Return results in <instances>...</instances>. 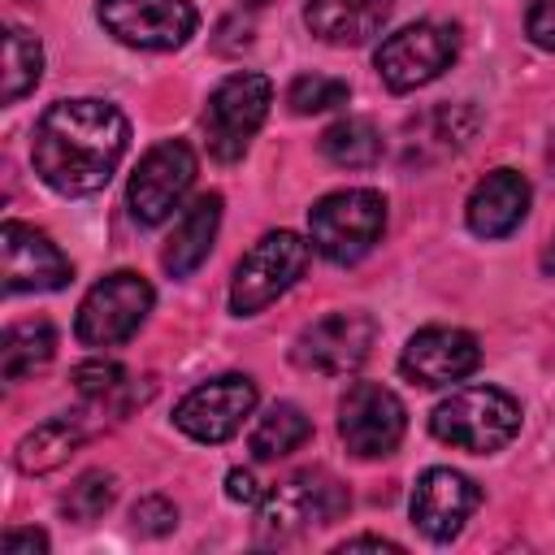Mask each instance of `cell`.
<instances>
[{
  "label": "cell",
  "mask_w": 555,
  "mask_h": 555,
  "mask_svg": "<svg viewBox=\"0 0 555 555\" xmlns=\"http://www.w3.org/2000/svg\"><path fill=\"white\" fill-rule=\"evenodd\" d=\"M52 351H56V330H52V321L30 317V321L9 325L4 338H0V373H4V382L30 377L35 369H43V364L52 360Z\"/></svg>",
  "instance_id": "22"
},
{
  "label": "cell",
  "mask_w": 555,
  "mask_h": 555,
  "mask_svg": "<svg viewBox=\"0 0 555 555\" xmlns=\"http://www.w3.org/2000/svg\"><path fill=\"white\" fill-rule=\"evenodd\" d=\"M525 35L542 52H555V0H533L525 13Z\"/></svg>",
  "instance_id": "30"
},
{
  "label": "cell",
  "mask_w": 555,
  "mask_h": 555,
  "mask_svg": "<svg viewBox=\"0 0 555 555\" xmlns=\"http://www.w3.org/2000/svg\"><path fill=\"white\" fill-rule=\"evenodd\" d=\"M395 0H308L304 26L334 48H360L373 35H382Z\"/></svg>",
  "instance_id": "19"
},
{
  "label": "cell",
  "mask_w": 555,
  "mask_h": 555,
  "mask_svg": "<svg viewBox=\"0 0 555 555\" xmlns=\"http://www.w3.org/2000/svg\"><path fill=\"white\" fill-rule=\"evenodd\" d=\"M347 95H351L347 78H330V74H299V78L286 87V104H291V113H299V117L338 108V104H347Z\"/></svg>",
  "instance_id": "27"
},
{
  "label": "cell",
  "mask_w": 555,
  "mask_h": 555,
  "mask_svg": "<svg viewBox=\"0 0 555 555\" xmlns=\"http://www.w3.org/2000/svg\"><path fill=\"white\" fill-rule=\"evenodd\" d=\"M429 434L468 455H494L520 434V403L499 386H460L429 412Z\"/></svg>",
  "instance_id": "2"
},
{
  "label": "cell",
  "mask_w": 555,
  "mask_h": 555,
  "mask_svg": "<svg viewBox=\"0 0 555 555\" xmlns=\"http://www.w3.org/2000/svg\"><path fill=\"white\" fill-rule=\"evenodd\" d=\"M256 408V382L247 373H221L186 390L173 408V425L195 442H225Z\"/></svg>",
  "instance_id": "13"
},
{
  "label": "cell",
  "mask_w": 555,
  "mask_h": 555,
  "mask_svg": "<svg viewBox=\"0 0 555 555\" xmlns=\"http://www.w3.org/2000/svg\"><path fill=\"white\" fill-rule=\"evenodd\" d=\"M82 438H87V429L78 425V416H52V421H43V425H35L22 442H17V451H13V460H17V468L22 473H52V468H61L78 447H82Z\"/></svg>",
  "instance_id": "21"
},
{
  "label": "cell",
  "mask_w": 555,
  "mask_h": 555,
  "mask_svg": "<svg viewBox=\"0 0 555 555\" xmlns=\"http://www.w3.org/2000/svg\"><path fill=\"white\" fill-rule=\"evenodd\" d=\"M408 408L395 390L377 382H356L338 399V438L360 460H382L403 442Z\"/></svg>",
  "instance_id": "12"
},
{
  "label": "cell",
  "mask_w": 555,
  "mask_h": 555,
  "mask_svg": "<svg viewBox=\"0 0 555 555\" xmlns=\"http://www.w3.org/2000/svg\"><path fill=\"white\" fill-rule=\"evenodd\" d=\"M95 17L117 43L139 52H173L199 26L191 0H95Z\"/></svg>",
  "instance_id": "10"
},
{
  "label": "cell",
  "mask_w": 555,
  "mask_h": 555,
  "mask_svg": "<svg viewBox=\"0 0 555 555\" xmlns=\"http://www.w3.org/2000/svg\"><path fill=\"white\" fill-rule=\"evenodd\" d=\"M373 343H377V321L369 312L343 308L304 325L291 347V360L317 377H347L373 356Z\"/></svg>",
  "instance_id": "9"
},
{
  "label": "cell",
  "mask_w": 555,
  "mask_h": 555,
  "mask_svg": "<svg viewBox=\"0 0 555 555\" xmlns=\"http://www.w3.org/2000/svg\"><path fill=\"white\" fill-rule=\"evenodd\" d=\"M351 507V494L347 486L325 473V468H304L295 477H286L278 490H269L260 499V512H256V542H291L299 538L304 529H317V525H334L343 520Z\"/></svg>",
  "instance_id": "3"
},
{
  "label": "cell",
  "mask_w": 555,
  "mask_h": 555,
  "mask_svg": "<svg viewBox=\"0 0 555 555\" xmlns=\"http://www.w3.org/2000/svg\"><path fill=\"white\" fill-rule=\"evenodd\" d=\"M69 382H74V390L82 399H108V395H117L126 386V373L113 360H82V364H74Z\"/></svg>",
  "instance_id": "28"
},
{
  "label": "cell",
  "mask_w": 555,
  "mask_h": 555,
  "mask_svg": "<svg viewBox=\"0 0 555 555\" xmlns=\"http://www.w3.org/2000/svg\"><path fill=\"white\" fill-rule=\"evenodd\" d=\"M130 147V121L117 104L95 95L56 100L35 121L30 165L56 195H95L117 173Z\"/></svg>",
  "instance_id": "1"
},
{
  "label": "cell",
  "mask_w": 555,
  "mask_h": 555,
  "mask_svg": "<svg viewBox=\"0 0 555 555\" xmlns=\"http://www.w3.org/2000/svg\"><path fill=\"white\" fill-rule=\"evenodd\" d=\"M460 56V30L447 22H412L382 39L373 65L390 91H416L442 78Z\"/></svg>",
  "instance_id": "8"
},
{
  "label": "cell",
  "mask_w": 555,
  "mask_h": 555,
  "mask_svg": "<svg viewBox=\"0 0 555 555\" xmlns=\"http://www.w3.org/2000/svg\"><path fill=\"white\" fill-rule=\"evenodd\" d=\"M338 551H343V555H347V551H399V542H390V538H369V533H364V538H347Z\"/></svg>",
  "instance_id": "33"
},
{
  "label": "cell",
  "mask_w": 555,
  "mask_h": 555,
  "mask_svg": "<svg viewBox=\"0 0 555 555\" xmlns=\"http://www.w3.org/2000/svg\"><path fill=\"white\" fill-rule=\"evenodd\" d=\"M117 499V477L104 473V468H87L65 494H61V516L74 520V525H91L100 520Z\"/></svg>",
  "instance_id": "26"
},
{
  "label": "cell",
  "mask_w": 555,
  "mask_h": 555,
  "mask_svg": "<svg viewBox=\"0 0 555 555\" xmlns=\"http://www.w3.org/2000/svg\"><path fill=\"white\" fill-rule=\"evenodd\" d=\"M217 225H221V195L208 191L199 195L173 225V234L165 238V251H160V264L169 278H191L208 251H212V238H217Z\"/></svg>",
  "instance_id": "20"
},
{
  "label": "cell",
  "mask_w": 555,
  "mask_h": 555,
  "mask_svg": "<svg viewBox=\"0 0 555 555\" xmlns=\"http://www.w3.org/2000/svg\"><path fill=\"white\" fill-rule=\"evenodd\" d=\"M308 438H312V421L304 416V408H295V403H273V408H264V412L256 416L247 447H251L256 460H282V455L299 451Z\"/></svg>",
  "instance_id": "24"
},
{
  "label": "cell",
  "mask_w": 555,
  "mask_h": 555,
  "mask_svg": "<svg viewBox=\"0 0 555 555\" xmlns=\"http://www.w3.org/2000/svg\"><path fill=\"white\" fill-rule=\"evenodd\" d=\"M195 173H199V160H195L191 143L165 139V143L147 147L143 160H139L134 173H130V186H126L130 217H134L139 225H160L165 217H173V208H178L182 195L191 191Z\"/></svg>",
  "instance_id": "11"
},
{
  "label": "cell",
  "mask_w": 555,
  "mask_h": 555,
  "mask_svg": "<svg viewBox=\"0 0 555 555\" xmlns=\"http://www.w3.org/2000/svg\"><path fill=\"white\" fill-rule=\"evenodd\" d=\"M0 256H4V291L26 295V291H61L74 278L69 256L35 225L26 221H4L0 230Z\"/></svg>",
  "instance_id": "15"
},
{
  "label": "cell",
  "mask_w": 555,
  "mask_h": 555,
  "mask_svg": "<svg viewBox=\"0 0 555 555\" xmlns=\"http://www.w3.org/2000/svg\"><path fill=\"white\" fill-rule=\"evenodd\" d=\"M382 152H386L382 130L369 117H338L321 134V156L338 169H373L382 160Z\"/></svg>",
  "instance_id": "23"
},
{
  "label": "cell",
  "mask_w": 555,
  "mask_h": 555,
  "mask_svg": "<svg viewBox=\"0 0 555 555\" xmlns=\"http://www.w3.org/2000/svg\"><path fill=\"white\" fill-rule=\"evenodd\" d=\"M529 182L516 169H490L464 204V221L477 238H507L525 217H529Z\"/></svg>",
  "instance_id": "17"
},
{
  "label": "cell",
  "mask_w": 555,
  "mask_h": 555,
  "mask_svg": "<svg viewBox=\"0 0 555 555\" xmlns=\"http://www.w3.org/2000/svg\"><path fill=\"white\" fill-rule=\"evenodd\" d=\"M243 4H247V9H260V4H269V0H243Z\"/></svg>",
  "instance_id": "35"
},
{
  "label": "cell",
  "mask_w": 555,
  "mask_h": 555,
  "mask_svg": "<svg viewBox=\"0 0 555 555\" xmlns=\"http://www.w3.org/2000/svg\"><path fill=\"white\" fill-rule=\"evenodd\" d=\"M4 87H0V100L4 104H17L22 95H30L43 78V48L30 30L22 26H9L4 30Z\"/></svg>",
  "instance_id": "25"
},
{
  "label": "cell",
  "mask_w": 555,
  "mask_h": 555,
  "mask_svg": "<svg viewBox=\"0 0 555 555\" xmlns=\"http://www.w3.org/2000/svg\"><path fill=\"white\" fill-rule=\"evenodd\" d=\"M386 234V195L373 186H343L308 208V238L334 264H356Z\"/></svg>",
  "instance_id": "4"
},
{
  "label": "cell",
  "mask_w": 555,
  "mask_h": 555,
  "mask_svg": "<svg viewBox=\"0 0 555 555\" xmlns=\"http://www.w3.org/2000/svg\"><path fill=\"white\" fill-rule=\"evenodd\" d=\"M225 499L230 503H260L264 494H260V481L247 468H230L225 473Z\"/></svg>",
  "instance_id": "32"
},
{
  "label": "cell",
  "mask_w": 555,
  "mask_h": 555,
  "mask_svg": "<svg viewBox=\"0 0 555 555\" xmlns=\"http://www.w3.org/2000/svg\"><path fill=\"white\" fill-rule=\"evenodd\" d=\"M481 347L460 325H425L416 330L399 351V373L416 386H451L477 373Z\"/></svg>",
  "instance_id": "14"
},
{
  "label": "cell",
  "mask_w": 555,
  "mask_h": 555,
  "mask_svg": "<svg viewBox=\"0 0 555 555\" xmlns=\"http://www.w3.org/2000/svg\"><path fill=\"white\" fill-rule=\"evenodd\" d=\"M130 525H134V533H143V538H165V533H173V525H178V507H173L165 494H143V499L130 507Z\"/></svg>",
  "instance_id": "29"
},
{
  "label": "cell",
  "mask_w": 555,
  "mask_h": 555,
  "mask_svg": "<svg viewBox=\"0 0 555 555\" xmlns=\"http://www.w3.org/2000/svg\"><path fill=\"white\" fill-rule=\"evenodd\" d=\"M0 551L4 555H43L48 551V533L43 529H9L0 538Z\"/></svg>",
  "instance_id": "31"
},
{
  "label": "cell",
  "mask_w": 555,
  "mask_h": 555,
  "mask_svg": "<svg viewBox=\"0 0 555 555\" xmlns=\"http://www.w3.org/2000/svg\"><path fill=\"white\" fill-rule=\"evenodd\" d=\"M481 490L473 477L455 473V468H425L412 486V525L429 538V542H451L460 538V529L468 525V516L477 512Z\"/></svg>",
  "instance_id": "16"
},
{
  "label": "cell",
  "mask_w": 555,
  "mask_h": 555,
  "mask_svg": "<svg viewBox=\"0 0 555 555\" xmlns=\"http://www.w3.org/2000/svg\"><path fill=\"white\" fill-rule=\"evenodd\" d=\"M542 273H546V278H555V234H551V243L542 247Z\"/></svg>",
  "instance_id": "34"
},
{
  "label": "cell",
  "mask_w": 555,
  "mask_h": 555,
  "mask_svg": "<svg viewBox=\"0 0 555 555\" xmlns=\"http://www.w3.org/2000/svg\"><path fill=\"white\" fill-rule=\"evenodd\" d=\"M312 247L295 234V230H273L264 234L238 264H234V282H230V312L234 317H256L260 308H269L278 295H286L304 269H308Z\"/></svg>",
  "instance_id": "6"
},
{
  "label": "cell",
  "mask_w": 555,
  "mask_h": 555,
  "mask_svg": "<svg viewBox=\"0 0 555 555\" xmlns=\"http://www.w3.org/2000/svg\"><path fill=\"white\" fill-rule=\"evenodd\" d=\"M152 282L134 269H117L108 278H100L74 317V334L82 347H117L126 343L152 312Z\"/></svg>",
  "instance_id": "7"
},
{
  "label": "cell",
  "mask_w": 555,
  "mask_h": 555,
  "mask_svg": "<svg viewBox=\"0 0 555 555\" xmlns=\"http://www.w3.org/2000/svg\"><path fill=\"white\" fill-rule=\"evenodd\" d=\"M481 113L473 104H438L403 126V165H438L468 147Z\"/></svg>",
  "instance_id": "18"
},
{
  "label": "cell",
  "mask_w": 555,
  "mask_h": 555,
  "mask_svg": "<svg viewBox=\"0 0 555 555\" xmlns=\"http://www.w3.org/2000/svg\"><path fill=\"white\" fill-rule=\"evenodd\" d=\"M269 104H273V82L264 74L238 69V74L221 78L204 104V139H208L212 160H221V165L238 160L251 147L256 130L264 126Z\"/></svg>",
  "instance_id": "5"
}]
</instances>
